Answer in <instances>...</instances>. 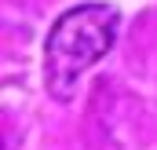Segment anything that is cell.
<instances>
[{
	"label": "cell",
	"instance_id": "1",
	"mask_svg": "<svg viewBox=\"0 0 157 150\" xmlns=\"http://www.w3.org/2000/svg\"><path fill=\"white\" fill-rule=\"evenodd\" d=\"M117 22L121 15L110 4H77L55 18L44 40V81L55 99H70L77 77L110 51Z\"/></svg>",
	"mask_w": 157,
	"mask_h": 150
}]
</instances>
